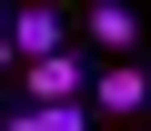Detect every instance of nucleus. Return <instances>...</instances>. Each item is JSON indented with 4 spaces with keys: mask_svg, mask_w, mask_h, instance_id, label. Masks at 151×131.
Instances as JSON below:
<instances>
[{
    "mask_svg": "<svg viewBox=\"0 0 151 131\" xmlns=\"http://www.w3.org/2000/svg\"><path fill=\"white\" fill-rule=\"evenodd\" d=\"M141 131H151V121H141Z\"/></svg>",
    "mask_w": 151,
    "mask_h": 131,
    "instance_id": "7",
    "label": "nucleus"
},
{
    "mask_svg": "<svg viewBox=\"0 0 151 131\" xmlns=\"http://www.w3.org/2000/svg\"><path fill=\"white\" fill-rule=\"evenodd\" d=\"M0 131H91V101H20Z\"/></svg>",
    "mask_w": 151,
    "mask_h": 131,
    "instance_id": "4",
    "label": "nucleus"
},
{
    "mask_svg": "<svg viewBox=\"0 0 151 131\" xmlns=\"http://www.w3.org/2000/svg\"><path fill=\"white\" fill-rule=\"evenodd\" d=\"M81 81H91V71H81L70 50H40V60H20V91H30V101H81Z\"/></svg>",
    "mask_w": 151,
    "mask_h": 131,
    "instance_id": "2",
    "label": "nucleus"
},
{
    "mask_svg": "<svg viewBox=\"0 0 151 131\" xmlns=\"http://www.w3.org/2000/svg\"><path fill=\"white\" fill-rule=\"evenodd\" d=\"M0 40H10V60H40V50H70L50 10H10V30H0Z\"/></svg>",
    "mask_w": 151,
    "mask_h": 131,
    "instance_id": "5",
    "label": "nucleus"
},
{
    "mask_svg": "<svg viewBox=\"0 0 151 131\" xmlns=\"http://www.w3.org/2000/svg\"><path fill=\"white\" fill-rule=\"evenodd\" d=\"M91 40H101V60H121L141 40V10H131V0H91Z\"/></svg>",
    "mask_w": 151,
    "mask_h": 131,
    "instance_id": "3",
    "label": "nucleus"
},
{
    "mask_svg": "<svg viewBox=\"0 0 151 131\" xmlns=\"http://www.w3.org/2000/svg\"><path fill=\"white\" fill-rule=\"evenodd\" d=\"M0 30H10V0H0Z\"/></svg>",
    "mask_w": 151,
    "mask_h": 131,
    "instance_id": "6",
    "label": "nucleus"
},
{
    "mask_svg": "<svg viewBox=\"0 0 151 131\" xmlns=\"http://www.w3.org/2000/svg\"><path fill=\"white\" fill-rule=\"evenodd\" d=\"M81 101H91V111H111V121H141V111H151V71L121 50V60H101V71L81 81Z\"/></svg>",
    "mask_w": 151,
    "mask_h": 131,
    "instance_id": "1",
    "label": "nucleus"
}]
</instances>
